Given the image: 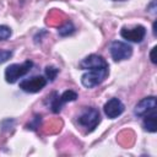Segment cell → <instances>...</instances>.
Returning <instances> with one entry per match:
<instances>
[{
  "label": "cell",
  "instance_id": "cell-1",
  "mask_svg": "<svg viewBox=\"0 0 157 157\" xmlns=\"http://www.w3.org/2000/svg\"><path fill=\"white\" fill-rule=\"evenodd\" d=\"M80 67L83 70H88V72L83 74L81 77V82L85 87L92 88L102 83L108 76V63L105 59L97 54H91L81 60Z\"/></svg>",
  "mask_w": 157,
  "mask_h": 157
},
{
  "label": "cell",
  "instance_id": "cell-2",
  "mask_svg": "<svg viewBox=\"0 0 157 157\" xmlns=\"http://www.w3.org/2000/svg\"><path fill=\"white\" fill-rule=\"evenodd\" d=\"M33 66V63L31 60H26L22 64H12L6 67L5 70V80L9 83H15L20 77L25 76L31 67Z\"/></svg>",
  "mask_w": 157,
  "mask_h": 157
},
{
  "label": "cell",
  "instance_id": "cell-3",
  "mask_svg": "<svg viewBox=\"0 0 157 157\" xmlns=\"http://www.w3.org/2000/svg\"><path fill=\"white\" fill-rule=\"evenodd\" d=\"M99 121H101V115L96 108H87L78 117V124L86 128L88 132L93 131L94 128L99 124Z\"/></svg>",
  "mask_w": 157,
  "mask_h": 157
},
{
  "label": "cell",
  "instance_id": "cell-4",
  "mask_svg": "<svg viewBox=\"0 0 157 157\" xmlns=\"http://www.w3.org/2000/svg\"><path fill=\"white\" fill-rule=\"evenodd\" d=\"M132 54V48L128 43L114 40L110 44V55L114 61H121L125 59H129Z\"/></svg>",
  "mask_w": 157,
  "mask_h": 157
},
{
  "label": "cell",
  "instance_id": "cell-5",
  "mask_svg": "<svg viewBox=\"0 0 157 157\" xmlns=\"http://www.w3.org/2000/svg\"><path fill=\"white\" fill-rule=\"evenodd\" d=\"M47 85V78L43 76H33L31 78L23 80L20 82V88L28 93H36L39 92L42 88H44Z\"/></svg>",
  "mask_w": 157,
  "mask_h": 157
},
{
  "label": "cell",
  "instance_id": "cell-6",
  "mask_svg": "<svg viewBox=\"0 0 157 157\" xmlns=\"http://www.w3.org/2000/svg\"><path fill=\"white\" fill-rule=\"evenodd\" d=\"M120 36L130 42H135V43H140L145 36H146V28L144 26H135L132 28H128V27H123L120 31Z\"/></svg>",
  "mask_w": 157,
  "mask_h": 157
},
{
  "label": "cell",
  "instance_id": "cell-7",
  "mask_svg": "<svg viewBox=\"0 0 157 157\" xmlns=\"http://www.w3.org/2000/svg\"><path fill=\"white\" fill-rule=\"evenodd\" d=\"M125 107L124 104L121 103L120 99L118 98H110L103 107V110H104V114L110 118V119H114V118H118L123 112H124Z\"/></svg>",
  "mask_w": 157,
  "mask_h": 157
},
{
  "label": "cell",
  "instance_id": "cell-8",
  "mask_svg": "<svg viewBox=\"0 0 157 157\" xmlns=\"http://www.w3.org/2000/svg\"><path fill=\"white\" fill-rule=\"evenodd\" d=\"M156 110V97L155 96H150L146 98H142L135 107L134 113L137 117H144L151 112Z\"/></svg>",
  "mask_w": 157,
  "mask_h": 157
},
{
  "label": "cell",
  "instance_id": "cell-9",
  "mask_svg": "<svg viewBox=\"0 0 157 157\" xmlns=\"http://www.w3.org/2000/svg\"><path fill=\"white\" fill-rule=\"evenodd\" d=\"M145 119H144V128L150 131V132H156L157 130V125H156V110L144 115Z\"/></svg>",
  "mask_w": 157,
  "mask_h": 157
},
{
  "label": "cell",
  "instance_id": "cell-10",
  "mask_svg": "<svg viewBox=\"0 0 157 157\" xmlns=\"http://www.w3.org/2000/svg\"><path fill=\"white\" fill-rule=\"evenodd\" d=\"M50 101H49V108L53 113H59L61 110V107H63V103L60 102V98H59V94L58 93H53L50 97Z\"/></svg>",
  "mask_w": 157,
  "mask_h": 157
},
{
  "label": "cell",
  "instance_id": "cell-11",
  "mask_svg": "<svg viewBox=\"0 0 157 157\" xmlns=\"http://www.w3.org/2000/svg\"><path fill=\"white\" fill-rule=\"evenodd\" d=\"M59 98H60V102L64 104V103H66V102H72V101H75V99L77 98V93H76L75 91L67 90V91H65L61 96H59Z\"/></svg>",
  "mask_w": 157,
  "mask_h": 157
},
{
  "label": "cell",
  "instance_id": "cell-12",
  "mask_svg": "<svg viewBox=\"0 0 157 157\" xmlns=\"http://www.w3.org/2000/svg\"><path fill=\"white\" fill-rule=\"evenodd\" d=\"M74 26H72V23L71 22H66L63 27H60L59 29H58V32H59V34L60 36H69V34H71L72 32H74Z\"/></svg>",
  "mask_w": 157,
  "mask_h": 157
},
{
  "label": "cell",
  "instance_id": "cell-13",
  "mask_svg": "<svg viewBox=\"0 0 157 157\" xmlns=\"http://www.w3.org/2000/svg\"><path fill=\"white\" fill-rule=\"evenodd\" d=\"M58 74H59V69L58 67H55V66H47L45 67V76L48 77V80L54 81Z\"/></svg>",
  "mask_w": 157,
  "mask_h": 157
},
{
  "label": "cell",
  "instance_id": "cell-14",
  "mask_svg": "<svg viewBox=\"0 0 157 157\" xmlns=\"http://www.w3.org/2000/svg\"><path fill=\"white\" fill-rule=\"evenodd\" d=\"M10 36H11L10 27H7L5 25H1L0 26V40H6L7 38H10Z\"/></svg>",
  "mask_w": 157,
  "mask_h": 157
},
{
  "label": "cell",
  "instance_id": "cell-15",
  "mask_svg": "<svg viewBox=\"0 0 157 157\" xmlns=\"http://www.w3.org/2000/svg\"><path fill=\"white\" fill-rule=\"evenodd\" d=\"M12 56V52L11 50H6V49H0V64L7 61Z\"/></svg>",
  "mask_w": 157,
  "mask_h": 157
},
{
  "label": "cell",
  "instance_id": "cell-16",
  "mask_svg": "<svg viewBox=\"0 0 157 157\" xmlns=\"http://www.w3.org/2000/svg\"><path fill=\"white\" fill-rule=\"evenodd\" d=\"M39 123H40V117H36V118L33 119V123H31V124L27 125V129H32V130H34V129L39 128Z\"/></svg>",
  "mask_w": 157,
  "mask_h": 157
},
{
  "label": "cell",
  "instance_id": "cell-17",
  "mask_svg": "<svg viewBox=\"0 0 157 157\" xmlns=\"http://www.w3.org/2000/svg\"><path fill=\"white\" fill-rule=\"evenodd\" d=\"M156 47H153L152 48V50H151V53H150V58H151V61L153 63V64H156L157 63V60H156Z\"/></svg>",
  "mask_w": 157,
  "mask_h": 157
}]
</instances>
